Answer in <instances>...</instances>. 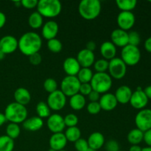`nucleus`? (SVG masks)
Returning a JSON list of instances; mask_svg holds the SVG:
<instances>
[{
  "mask_svg": "<svg viewBox=\"0 0 151 151\" xmlns=\"http://www.w3.org/2000/svg\"><path fill=\"white\" fill-rule=\"evenodd\" d=\"M47 125L48 129L53 134L62 133L66 127L63 117L58 114H53L50 115L47 118Z\"/></svg>",
  "mask_w": 151,
  "mask_h": 151,
  "instance_id": "13",
  "label": "nucleus"
},
{
  "mask_svg": "<svg viewBox=\"0 0 151 151\" xmlns=\"http://www.w3.org/2000/svg\"><path fill=\"white\" fill-rule=\"evenodd\" d=\"M75 148L77 151H86L89 149L87 140L81 138L75 142Z\"/></svg>",
  "mask_w": 151,
  "mask_h": 151,
  "instance_id": "41",
  "label": "nucleus"
},
{
  "mask_svg": "<svg viewBox=\"0 0 151 151\" xmlns=\"http://www.w3.org/2000/svg\"><path fill=\"white\" fill-rule=\"evenodd\" d=\"M119 151H126V150H119Z\"/></svg>",
  "mask_w": 151,
  "mask_h": 151,
  "instance_id": "59",
  "label": "nucleus"
},
{
  "mask_svg": "<svg viewBox=\"0 0 151 151\" xmlns=\"http://www.w3.org/2000/svg\"><path fill=\"white\" fill-rule=\"evenodd\" d=\"M59 151H66V150H59Z\"/></svg>",
  "mask_w": 151,
  "mask_h": 151,
  "instance_id": "58",
  "label": "nucleus"
},
{
  "mask_svg": "<svg viewBox=\"0 0 151 151\" xmlns=\"http://www.w3.org/2000/svg\"><path fill=\"white\" fill-rule=\"evenodd\" d=\"M6 23V16L4 13L0 11V29L4 26Z\"/></svg>",
  "mask_w": 151,
  "mask_h": 151,
  "instance_id": "50",
  "label": "nucleus"
},
{
  "mask_svg": "<svg viewBox=\"0 0 151 151\" xmlns=\"http://www.w3.org/2000/svg\"><path fill=\"white\" fill-rule=\"evenodd\" d=\"M143 137H144V132L140 131L138 128L132 129L127 136V139L129 143L132 145H139V144L142 142Z\"/></svg>",
  "mask_w": 151,
  "mask_h": 151,
  "instance_id": "27",
  "label": "nucleus"
},
{
  "mask_svg": "<svg viewBox=\"0 0 151 151\" xmlns=\"http://www.w3.org/2000/svg\"><path fill=\"white\" fill-rule=\"evenodd\" d=\"M28 24L32 29H38L41 27L44 24L43 16L38 12H33L28 18Z\"/></svg>",
  "mask_w": 151,
  "mask_h": 151,
  "instance_id": "28",
  "label": "nucleus"
},
{
  "mask_svg": "<svg viewBox=\"0 0 151 151\" xmlns=\"http://www.w3.org/2000/svg\"><path fill=\"white\" fill-rule=\"evenodd\" d=\"M116 22L119 29L127 31L131 29L134 27L136 22V18L132 12L122 11L118 15Z\"/></svg>",
  "mask_w": 151,
  "mask_h": 151,
  "instance_id": "12",
  "label": "nucleus"
},
{
  "mask_svg": "<svg viewBox=\"0 0 151 151\" xmlns=\"http://www.w3.org/2000/svg\"><path fill=\"white\" fill-rule=\"evenodd\" d=\"M38 1L37 0H22L21 1L22 7L26 9H33L37 7Z\"/></svg>",
  "mask_w": 151,
  "mask_h": 151,
  "instance_id": "44",
  "label": "nucleus"
},
{
  "mask_svg": "<svg viewBox=\"0 0 151 151\" xmlns=\"http://www.w3.org/2000/svg\"><path fill=\"white\" fill-rule=\"evenodd\" d=\"M90 84L92 90L97 91L99 94H106L112 86V78L106 72L94 74Z\"/></svg>",
  "mask_w": 151,
  "mask_h": 151,
  "instance_id": "5",
  "label": "nucleus"
},
{
  "mask_svg": "<svg viewBox=\"0 0 151 151\" xmlns=\"http://www.w3.org/2000/svg\"><path fill=\"white\" fill-rule=\"evenodd\" d=\"M141 41V38L139 32L137 31H131L128 32V44L138 47Z\"/></svg>",
  "mask_w": 151,
  "mask_h": 151,
  "instance_id": "39",
  "label": "nucleus"
},
{
  "mask_svg": "<svg viewBox=\"0 0 151 151\" xmlns=\"http://www.w3.org/2000/svg\"><path fill=\"white\" fill-rule=\"evenodd\" d=\"M58 30L59 27L57 22L53 20H50L43 24L41 34L45 39L49 41L56 38L58 33Z\"/></svg>",
  "mask_w": 151,
  "mask_h": 151,
  "instance_id": "17",
  "label": "nucleus"
},
{
  "mask_svg": "<svg viewBox=\"0 0 151 151\" xmlns=\"http://www.w3.org/2000/svg\"><path fill=\"white\" fill-rule=\"evenodd\" d=\"M137 128L142 132L151 129V109H144L137 113L135 117Z\"/></svg>",
  "mask_w": 151,
  "mask_h": 151,
  "instance_id": "10",
  "label": "nucleus"
},
{
  "mask_svg": "<svg viewBox=\"0 0 151 151\" xmlns=\"http://www.w3.org/2000/svg\"><path fill=\"white\" fill-rule=\"evenodd\" d=\"M14 141L7 135L0 136V151H13Z\"/></svg>",
  "mask_w": 151,
  "mask_h": 151,
  "instance_id": "32",
  "label": "nucleus"
},
{
  "mask_svg": "<svg viewBox=\"0 0 151 151\" xmlns=\"http://www.w3.org/2000/svg\"><path fill=\"white\" fill-rule=\"evenodd\" d=\"M87 142L90 149L97 151L104 146L105 137L100 132H94L90 134Z\"/></svg>",
  "mask_w": 151,
  "mask_h": 151,
  "instance_id": "21",
  "label": "nucleus"
},
{
  "mask_svg": "<svg viewBox=\"0 0 151 151\" xmlns=\"http://www.w3.org/2000/svg\"><path fill=\"white\" fill-rule=\"evenodd\" d=\"M99 104L101 107V109L106 111H110L114 110L117 106L118 102L114 94L111 93H106L100 97Z\"/></svg>",
  "mask_w": 151,
  "mask_h": 151,
  "instance_id": "18",
  "label": "nucleus"
},
{
  "mask_svg": "<svg viewBox=\"0 0 151 151\" xmlns=\"http://www.w3.org/2000/svg\"><path fill=\"white\" fill-rule=\"evenodd\" d=\"M63 120H64L65 125L68 128L77 126L78 123V117L74 114H69L65 116V117H63Z\"/></svg>",
  "mask_w": 151,
  "mask_h": 151,
  "instance_id": "38",
  "label": "nucleus"
},
{
  "mask_svg": "<svg viewBox=\"0 0 151 151\" xmlns=\"http://www.w3.org/2000/svg\"><path fill=\"white\" fill-rule=\"evenodd\" d=\"M42 47V40L37 32H27L18 40V48L26 56L38 53Z\"/></svg>",
  "mask_w": 151,
  "mask_h": 151,
  "instance_id": "1",
  "label": "nucleus"
},
{
  "mask_svg": "<svg viewBox=\"0 0 151 151\" xmlns=\"http://www.w3.org/2000/svg\"><path fill=\"white\" fill-rule=\"evenodd\" d=\"M18 49V40L10 35H4L0 38V50L5 55L11 54Z\"/></svg>",
  "mask_w": 151,
  "mask_h": 151,
  "instance_id": "14",
  "label": "nucleus"
},
{
  "mask_svg": "<svg viewBox=\"0 0 151 151\" xmlns=\"http://www.w3.org/2000/svg\"><path fill=\"white\" fill-rule=\"evenodd\" d=\"M47 47L49 50L53 53H58L60 52L63 48V44L61 41L57 38H53V39L49 40L47 41Z\"/></svg>",
  "mask_w": 151,
  "mask_h": 151,
  "instance_id": "35",
  "label": "nucleus"
},
{
  "mask_svg": "<svg viewBox=\"0 0 151 151\" xmlns=\"http://www.w3.org/2000/svg\"><path fill=\"white\" fill-rule=\"evenodd\" d=\"M47 104L52 111H60L66 104V97L60 90L50 93L47 97Z\"/></svg>",
  "mask_w": 151,
  "mask_h": 151,
  "instance_id": "9",
  "label": "nucleus"
},
{
  "mask_svg": "<svg viewBox=\"0 0 151 151\" xmlns=\"http://www.w3.org/2000/svg\"><path fill=\"white\" fill-rule=\"evenodd\" d=\"M145 48L148 52L151 53V36L147 38L145 41Z\"/></svg>",
  "mask_w": 151,
  "mask_h": 151,
  "instance_id": "49",
  "label": "nucleus"
},
{
  "mask_svg": "<svg viewBox=\"0 0 151 151\" xmlns=\"http://www.w3.org/2000/svg\"><path fill=\"white\" fill-rule=\"evenodd\" d=\"M36 112L38 116L41 119L48 118L51 115V109L45 102H39L36 106Z\"/></svg>",
  "mask_w": 151,
  "mask_h": 151,
  "instance_id": "33",
  "label": "nucleus"
},
{
  "mask_svg": "<svg viewBox=\"0 0 151 151\" xmlns=\"http://www.w3.org/2000/svg\"><path fill=\"white\" fill-rule=\"evenodd\" d=\"M143 140L147 145V147H151V129L144 132Z\"/></svg>",
  "mask_w": 151,
  "mask_h": 151,
  "instance_id": "47",
  "label": "nucleus"
},
{
  "mask_svg": "<svg viewBox=\"0 0 151 151\" xmlns=\"http://www.w3.org/2000/svg\"><path fill=\"white\" fill-rule=\"evenodd\" d=\"M86 98L84 96L80 93L72 96L69 100V105L70 107L75 111H80L83 109L86 106Z\"/></svg>",
  "mask_w": 151,
  "mask_h": 151,
  "instance_id": "26",
  "label": "nucleus"
},
{
  "mask_svg": "<svg viewBox=\"0 0 151 151\" xmlns=\"http://www.w3.org/2000/svg\"><path fill=\"white\" fill-rule=\"evenodd\" d=\"M132 90L128 86H121L116 90L114 96L117 100L118 103L121 104H127L130 102L131 95H132Z\"/></svg>",
  "mask_w": 151,
  "mask_h": 151,
  "instance_id": "22",
  "label": "nucleus"
},
{
  "mask_svg": "<svg viewBox=\"0 0 151 151\" xmlns=\"http://www.w3.org/2000/svg\"><path fill=\"white\" fill-rule=\"evenodd\" d=\"M67 141L75 143L77 140L81 138V131L77 126L68 128L64 134Z\"/></svg>",
  "mask_w": 151,
  "mask_h": 151,
  "instance_id": "30",
  "label": "nucleus"
},
{
  "mask_svg": "<svg viewBox=\"0 0 151 151\" xmlns=\"http://www.w3.org/2000/svg\"><path fill=\"white\" fill-rule=\"evenodd\" d=\"M67 139L63 133H57L53 134L51 136L49 141L50 147L55 151L64 150L67 144Z\"/></svg>",
  "mask_w": 151,
  "mask_h": 151,
  "instance_id": "19",
  "label": "nucleus"
},
{
  "mask_svg": "<svg viewBox=\"0 0 151 151\" xmlns=\"http://www.w3.org/2000/svg\"><path fill=\"white\" fill-rule=\"evenodd\" d=\"M116 4L118 8L122 11L131 12L137 4V0H116Z\"/></svg>",
  "mask_w": 151,
  "mask_h": 151,
  "instance_id": "31",
  "label": "nucleus"
},
{
  "mask_svg": "<svg viewBox=\"0 0 151 151\" xmlns=\"http://www.w3.org/2000/svg\"><path fill=\"white\" fill-rule=\"evenodd\" d=\"M77 60L81 68H90L95 62V55L93 52L83 49L78 53Z\"/></svg>",
  "mask_w": 151,
  "mask_h": 151,
  "instance_id": "15",
  "label": "nucleus"
},
{
  "mask_svg": "<svg viewBox=\"0 0 151 151\" xmlns=\"http://www.w3.org/2000/svg\"><path fill=\"white\" fill-rule=\"evenodd\" d=\"M101 110L99 102H90L87 106V111L90 114L96 115L100 113Z\"/></svg>",
  "mask_w": 151,
  "mask_h": 151,
  "instance_id": "40",
  "label": "nucleus"
},
{
  "mask_svg": "<svg viewBox=\"0 0 151 151\" xmlns=\"http://www.w3.org/2000/svg\"><path fill=\"white\" fill-rule=\"evenodd\" d=\"M111 39L116 47L123 48L128 44V32L119 28L114 29L111 34Z\"/></svg>",
  "mask_w": 151,
  "mask_h": 151,
  "instance_id": "16",
  "label": "nucleus"
},
{
  "mask_svg": "<svg viewBox=\"0 0 151 151\" xmlns=\"http://www.w3.org/2000/svg\"><path fill=\"white\" fill-rule=\"evenodd\" d=\"M142 151H151V147H143Z\"/></svg>",
  "mask_w": 151,
  "mask_h": 151,
  "instance_id": "55",
  "label": "nucleus"
},
{
  "mask_svg": "<svg viewBox=\"0 0 151 151\" xmlns=\"http://www.w3.org/2000/svg\"><path fill=\"white\" fill-rule=\"evenodd\" d=\"M120 58L126 66H135L141 59V52L138 47L128 44L122 48Z\"/></svg>",
  "mask_w": 151,
  "mask_h": 151,
  "instance_id": "6",
  "label": "nucleus"
},
{
  "mask_svg": "<svg viewBox=\"0 0 151 151\" xmlns=\"http://www.w3.org/2000/svg\"><path fill=\"white\" fill-rule=\"evenodd\" d=\"M44 88L46 91L50 94L58 90V83L53 78H47L44 82Z\"/></svg>",
  "mask_w": 151,
  "mask_h": 151,
  "instance_id": "37",
  "label": "nucleus"
},
{
  "mask_svg": "<svg viewBox=\"0 0 151 151\" xmlns=\"http://www.w3.org/2000/svg\"><path fill=\"white\" fill-rule=\"evenodd\" d=\"M63 70L68 76H77L81 66H80L77 58L74 57H69L65 59L63 63Z\"/></svg>",
  "mask_w": 151,
  "mask_h": 151,
  "instance_id": "20",
  "label": "nucleus"
},
{
  "mask_svg": "<svg viewBox=\"0 0 151 151\" xmlns=\"http://www.w3.org/2000/svg\"><path fill=\"white\" fill-rule=\"evenodd\" d=\"M21 134V128L18 124L10 123L8 124L6 128V135L10 139L14 140L18 138Z\"/></svg>",
  "mask_w": 151,
  "mask_h": 151,
  "instance_id": "34",
  "label": "nucleus"
},
{
  "mask_svg": "<svg viewBox=\"0 0 151 151\" xmlns=\"http://www.w3.org/2000/svg\"><path fill=\"white\" fill-rule=\"evenodd\" d=\"M4 114L7 121L19 125V123H23L27 118L28 112L26 106L13 102L7 105Z\"/></svg>",
  "mask_w": 151,
  "mask_h": 151,
  "instance_id": "2",
  "label": "nucleus"
},
{
  "mask_svg": "<svg viewBox=\"0 0 151 151\" xmlns=\"http://www.w3.org/2000/svg\"><path fill=\"white\" fill-rule=\"evenodd\" d=\"M88 97L90 102H99L100 98V94H99L97 91L92 90L91 92L88 95Z\"/></svg>",
  "mask_w": 151,
  "mask_h": 151,
  "instance_id": "46",
  "label": "nucleus"
},
{
  "mask_svg": "<svg viewBox=\"0 0 151 151\" xmlns=\"http://www.w3.org/2000/svg\"><path fill=\"white\" fill-rule=\"evenodd\" d=\"M109 60L106 59H99L96 60L94 63V68L98 73L106 72L109 69Z\"/></svg>",
  "mask_w": 151,
  "mask_h": 151,
  "instance_id": "36",
  "label": "nucleus"
},
{
  "mask_svg": "<svg viewBox=\"0 0 151 151\" xmlns=\"http://www.w3.org/2000/svg\"><path fill=\"white\" fill-rule=\"evenodd\" d=\"M145 92V94H146L147 97L148 99H151V85L145 87V89L143 90Z\"/></svg>",
  "mask_w": 151,
  "mask_h": 151,
  "instance_id": "51",
  "label": "nucleus"
},
{
  "mask_svg": "<svg viewBox=\"0 0 151 151\" xmlns=\"http://www.w3.org/2000/svg\"><path fill=\"white\" fill-rule=\"evenodd\" d=\"M29 63L32 65H33V66H38V65H39L41 63L42 57H41L39 52L35 53V54L29 56Z\"/></svg>",
  "mask_w": 151,
  "mask_h": 151,
  "instance_id": "45",
  "label": "nucleus"
},
{
  "mask_svg": "<svg viewBox=\"0 0 151 151\" xmlns=\"http://www.w3.org/2000/svg\"><path fill=\"white\" fill-rule=\"evenodd\" d=\"M148 100L149 99L145 94L143 89H142L141 87H138L137 89L132 93L129 103L134 109L142 110V109H144L145 107L147 105Z\"/></svg>",
  "mask_w": 151,
  "mask_h": 151,
  "instance_id": "11",
  "label": "nucleus"
},
{
  "mask_svg": "<svg viewBox=\"0 0 151 151\" xmlns=\"http://www.w3.org/2000/svg\"><path fill=\"white\" fill-rule=\"evenodd\" d=\"M101 3L99 0H83L78 5V13L86 20H94L101 12Z\"/></svg>",
  "mask_w": 151,
  "mask_h": 151,
  "instance_id": "3",
  "label": "nucleus"
},
{
  "mask_svg": "<svg viewBox=\"0 0 151 151\" xmlns=\"http://www.w3.org/2000/svg\"><path fill=\"white\" fill-rule=\"evenodd\" d=\"M62 10V4L58 0H40L37 5V12L43 17L55 18Z\"/></svg>",
  "mask_w": 151,
  "mask_h": 151,
  "instance_id": "4",
  "label": "nucleus"
},
{
  "mask_svg": "<svg viewBox=\"0 0 151 151\" xmlns=\"http://www.w3.org/2000/svg\"><path fill=\"white\" fill-rule=\"evenodd\" d=\"M13 96H14L15 102L22 106H27L31 100L30 93L27 88L24 87L18 88L15 91Z\"/></svg>",
  "mask_w": 151,
  "mask_h": 151,
  "instance_id": "25",
  "label": "nucleus"
},
{
  "mask_svg": "<svg viewBox=\"0 0 151 151\" xmlns=\"http://www.w3.org/2000/svg\"><path fill=\"white\" fill-rule=\"evenodd\" d=\"M93 75L94 74L90 68H81L76 77L81 83H90Z\"/></svg>",
  "mask_w": 151,
  "mask_h": 151,
  "instance_id": "29",
  "label": "nucleus"
},
{
  "mask_svg": "<svg viewBox=\"0 0 151 151\" xmlns=\"http://www.w3.org/2000/svg\"><path fill=\"white\" fill-rule=\"evenodd\" d=\"M100 53L106 60H112L116 58V47L111 41H105L100 46Z\"/></svg>",
  "mask_w": 151,
  "mask_h": 151,
  "instance_id": "24",
  "label": "nucleus"
},
{
  "mask_svg": "<svg viewBox=\"0 0 151 151\" xmlns=\"http://www.w3.org/2000/svg\"><path fill=\"white\" fill-rule=\"evenodd\" d=\"M81 83L76 76H66L60 83V91L66 97H72L79 93Z\"/></svg>",
  "mask_w": 151,
  "mask_h": 151,
  "instance_id": "7",
  "label": "nucleus"
},
{
  "mask_svg": "<svg viewBox=\"0 0 151 151\" xmlns=\"http://www.w3.org/2000/svg\"><path fill=\"white\" fill-rule=\"evenodd\" d=\"M4 57H5V54L1 50H0V60H3L4 58Z\"/></svg>",
  "mask_w": 151,
  "mask_h": 151,
  "instance_id": "54",
  "label": "nucleus"
},
{
  "mask_svg": "<svg viewBox=\"0 0 151 151\" xmlns=\"http://www.w3.org/2000/svg\"><path fill=\"white\" fill-rule=\"evenodd\" d=\"M49 151H55V150H53V149H51V148H50V150H49Z\"/></svg>",
  "mask_w": 151,
  "mask_h": 151,
  "instance_id": "57",
  "label": "nucleus"
},
{
  "mask_svg": "<svg viewBox=\"0 0 151 151\" xmlns=\"http://www.w3.org/2000/svg\"><path fill=\"white\" fill-rule=\"evenodd\" d=\"M23 128L28 131H38L42 128L44 125V120L39 116H32L30 118H27L24 122L22 123Z\"/></svg>",
  "mask_w": 151,
  "mask_h": 151,
  "instance_id": "23",
  "label": "nucleus"
},
{
  "mask_svg": "<svg viewBox=\"0 0 151 151\" xmlns=\"http://www.w3.org/2000/svg\"><path fill=\"white\" fill-rule=\"evenodd\" d=\"M105 149L106 151H119V145L117 141L114 139H110L105 143Z\"/></svg>",
  "mask_w": 151,
  "mask_h": 151,
  "instance_id": "42",
  "label": "nucleus"
},
{
  "mask_svg": "<svg viewBox=\"0 0 151 151\" xmlns=\"http://www.w3.org/2000/svg\"><path fill=\"white\" fill-rule=\"evenodd\" d=\"M6 121H7V119H6V117L4 114L0 113V127L4 125Z\"/></svg>",
  "mask_w": 151,
  "mask_h": 151,
  "instance_id": "52",
  "label": "nucleus"
},
{
  "mask_svg": "<svg viewBox=\"0 0 151 151\" xmlns=\"http://www.w3.org/2000/svg\"><path fill=\"white\" fill-rule=\"evenodd\" d=\"M86 151H96V150H91V149H88V150H87Z\"/></svg>",
  "mask_w": 151,
  "mask_h": 151,
  "instance_id": "56",
  "label": "nucleus"
},
{
  "mask_svg": "<svg viewBox=\"0 0 151 151\" xmlns=\"http://www.w3.org/2000/svg\"><path fill=\"white\" fill-rule=\"evenodd\" d=\"M97 45H96V43L94 41H89L88 42L86 43V49L89 51L94 52L95 50Z\"/></svg>",
  "mask_w": 151,
  "mask_h": 151,
  "instance_id": "48",
  "label": "nucleus"
},
{
  "mask_svg": "<svg viewBox=\"0 0 151 151\" xmlns=\"http://www.w3.org/2000/svg\"><path fill=\"white\" fill-rule=\"evenodd\" d=\"M92 91V88L90 83H81L80 86L79 93L83 96H88Z\"/></svg>",
  "mask_w": 151,
  "mask_h": 151,
  "instance_id": "43",
  "label": "nucleus"
},
{
  "mask_svg": "<svg viewBox=\"0 0 151 151\" xmlns=\"http://www.w3.org/2000/svg\"><path fill=\"white\" fill-rule=\"evenodd\" d=\"M108 71L111 78L120 80L122 79L126 75L127 66L120 58H114L112 60H109Z\"/></svg>",
  "mask_w": 151,
  "mask_h": 151,
  "instance_id": "8",
  "label": "nucleus"
},
{
  "mask_svg": "<svg viewBox=\"0 0 151 151\" xmlns=\"http://www.w3.org/2000/svg\"><path fill=\"white\" fill-rule=\"evenodd\" d=\"M142 148L139 145H132L128 151H142Z\"/></svg>",
  "mask_w": 151,
  "mask_h": 151,
  "instance_id": "53",
  "label": "nucleus"
}]
</instances>
